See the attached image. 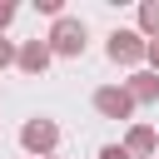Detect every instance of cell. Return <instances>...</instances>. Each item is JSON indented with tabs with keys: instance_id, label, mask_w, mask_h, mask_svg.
Here are the masks:
<instances>
[{
	"instance_id": "6da1fadb",
	"label": "cell",
	"mask_w": 159,
	"mask_h": 159,
	"mask_svg": "<svg viewBox=\"0 0 159 159\" xmlns=\"http://www.w3.org/2000/svg\"><path fill=\"white\" fill-rule=\"evenodd\" d=\"M84 20H75V15H60L55 20V30L45 35V45H50V55H65V60H80L84 55Z\"/></svg>"
},
{
	"instance_id": "7a4b0ae2",
	"label": "cell",
	"mask_w": 159,
	"mask_h": 159,
	"mask_svg": "<svg viewBox=\"0 0 159 159\" xmlns=\"http://www.w3.org/2000/svg\"><path fill=\"white\" fill-rule=\"evenodd\" d=\"M20 144H25L30 154L50 159V154H55V144H60V124H55V119H25V129H20Z\"/></svg>"
},
{
	"instance_id": "3957f363",
	"label": "cell",
	"mask_w": 159,
	"mask_h": 159,
	"mask_svg": "<svg viewBox=\"0 0 159 159\" xmlns=\"http://www.w3.org/2000/svg\"><path fill=\"white\" fill-rule=\"evenodd\" d=\"M144 45H149V40H144L139 30H114L109 45H104V55H109L114 65H139V60H144Z\"/></svg>"
},
{
	"instance_id": "277c9868",
	"label": "cell",
	"mask_w": 159,
	"mask_h": 159,
	"mask_svg": "<svg viewBox=\"0 0 159 159\" xmlns=\"http://www.w3.org/2000/svg\"><path fill=\"white\" fill-rule=\"evenodd\" d=\"M94 114H104V119H129V114H134V99L124 94V84H99V89H94Z\"/></svg>"
},
{
	"instance_id": "5b68a950",
	"label": "cell",
	"mask_w": 159,
	"mask_h": 159,
	"mask_svg": "<svg viewBox=\"0 0 159 159\" xmlns=\"http://www.w3.org/2000/svg\"><path fill=\"white\" fill-rule=\"evenodd\" d=\"M50 60H55V55H50V45H45V40H25V45L15 50V65H20L25 75H45V70H50Z\"/></svg>"
},
{
	"instance_id": "8992f818",
	"label": "cell",
	"mask_w": 159,
	"mask_h": 159,
	"mask_svg": "<svg viewBox=\"0 0 159 159\" xmlns=\"http://www.w3.org/2000/svg\"><path fill=\"white\" fill-rule=\"evenodd\" d=\"M124 94H129L134 104H159V75H154V70H134V75L124 80Z\"/></svg>"
},
{
	"instance_id": "52a82bcc",
	"label": "cell",
	"mask_w": 159,
	"mask_h": 159,
	"mask_svg": "<svg viewBox=\"0 0 159 159\" xmlns=\"http://www.w3.org/2000/svg\"><path fill=\"white\" fill-rule=\"evenodd\" d=\"M124 154H129V159H134V154H139V159H154V154H159V134H154V124H134V129L124 134Z\"/></svg>"
},
{
	"instance_id": "ba28073f",
	"label": "cell",
	"mask_w": 159,
	"mask_h": 159,
	"mask_svg": "<svg viewBox=\"0 0 159 159\" xmlns=\"http://www.w3.org/2000/svg\"><path fill=\"white\" fill-rule=\"evenodd\" d=\"M139 35L159 40V0H144V5H139Z\"/></svg>"
},
{
	"instance_id": "9c48e42d",
	"label": "cell",
	"mask_w": 159,
	"mask_h": 159,
	"mask_svg": "<svg viewBox=\"0 0 159 159\" xmlns=\"http://www.w3.org/2000/svg\"><path fill=\"white\" fill-rule=\"evenodd\" d=\"M99 159H129V154H124V144H104V149H99Z\"/></svg>"
},
{
	"instance_id": "30bf717a",
	"label": "cell",
	"mask_w": 159,
	"mask_h": 159,
	"mask_svg": "<svg viewBox=\"0 0 159 159\" xmlns=\"http://www.w3.org/2000/svg\"><path fill=\"white\" fill-rule=\"evenodd\" d=\"M5 65H15V45H10V40H0V70H5Z\"/></svg>"
},
{
	"instance_id": "8fae6325",
	"label": "cell",
	"mask_w": 159,
	"mask_h": 159,
	"mask_svg": "<svg viewBox=\"0 0 159 159\" xmlns=\"http://www.w3.org/2000/svg\"><path fill=\"white\" fill-rule=\"evenodd\" d=\"M144 60H149V65H154V75H159V40H149V45H144Z\"/></svg>"
},
{
	"instance_id": "7c38bea8",
	"label": "cell",
	"mask_w": 159,
	"mask_h": 159,
	"mask_svg": "<svg viewBox=\"0 0 159 159\" xmlns=\"http://www.w3.org/2000/svg\"><path fill=\"white\" fill-rule=\"evenodd\" d=\"M10 20H15V5H10V0H0V30H5Z\"/></svg>"
}]
</instances>
